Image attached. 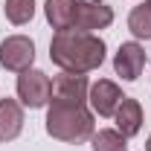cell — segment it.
<instances>
[{
  "mask_svg": "<svg viewBox=\"0 0 151 151\" xmlns=\"http://www.w3.org/2000/svg\"><path fill=\"white\" fill-rule=\"evenodd\" d=\"M50 58L67 73H90L99 70L105 61V41L93 32L64 29L50 41Z\"/></svg>",
  "mask_w": 151,
  "mask_h": 151,
  "instance_id": "6da1fadb",
  "label": "cell"
},
{
  "mask_svg": "<svg viewBox=\"0 0 151 151\" xmlns=\"http://www.w3.org/2000/svg\"><path fill=\"white\" fill-rule=\"evenodd\" d=\"M47 134L61 142H84L93 137V113L84 105L52 102L47 111Z\"/></svg>",
  "mask_w": 151,
  "mask_h": 151,
  "instance_id": "7a4b0ae2",
  "label": "cell"
},
{
  "mask_svg": "<svg viewBox=\"0 0 151 151\" xmlns=\"http://www.w3.org/2000/svg\"><path fill=\"white\" fill-rule=\"evenodd\" d=\"M18 99L26 108H44L52 99V81L41 70H23L18 76Z\"/></svg>",
  "mask_w": 151,
  "mask_h": 151,
  "instance_id": "3957f363",
  "label": "cell"
},
{
  "mask_svg": "<svg viewBox=\"0 0 151 151\" xmlns=\"http://www.w3.org/2000/svg\"><path fill=\"white\" fill-rule=\"evenodd\" d=\"M35 61V44L26 35H9L0 44V64L12 73H23L29 70Z\"/></svg>",
  "mask_w": 151,
  "mask_h": 151,
  "instance_id": "277c9868",
  "label": "cell"
},
{
  "mask_svg": "<svg viewBox=\"0 0 151 151\" xmlns=\"http://www.w3.org/2000/svg\"><path fill=\"white\" fill-rule=\"evenodd\" d=\"M113 23V9L105 0H76V20L73 29L81 32H93V29H105Z\"/></svg>",
  "mask_w": 151,
  "mask_h": 151,
  "instance_id": "5b68a950",
  "label": "cell"
},
{
  "mask_svg": "<svg viewBox=\"0 0 151 151\" xmlns=\"http://www.w3.org/2000/svg\"><path fill=\"white\" fill-rule=\"evenodd\" d=\"M90 93L87 76L84 73H64L55 76L52 81V102H67V105H84V99Z\"/></svg>",
  "mask_w": 151,
  "mask_h": 151,
  "instance_id": "8992f818",
  "label": "cell"
},
{
  "mask_svg": "<svg viewBox=\"0 0 151 151\" xmlns=\"http://www.w3.org/2000/svg\"><path fill=\"white\" fill-rule=\"evenodd\" d=\"M142 67H145V50L137 41H125L116 50V55H113V70L125 81H137L139 73H142Z\"/></svg>",
  "mask_w": 151,
  "mask_h": 151,
  "instance_id": "52a82bcc",
  "label": "cell"
},
{
  "mask_svg": "<svg viewBox=\"0 0 151 151\" xmlns=\"http://www.w3.org/2000/svg\"><path fill=\"white\" fill-rule=\"evenodd\" d=\"M87 99H90V105H93V111L99 113V116H113L116 108H119V102H122L125 96H122V90H119L116 81H111V78H99L93 87H90Z\"/></svg>",
  "mask_w": 151,
  "mask_h": 151,
  "instance_id": "ba28073f",
  "label": "cell"
},
{
  "mask_svg": "<svg viewBox=\"0 0 151 151\" xmlns=\"http://www.w3.org/2000/svg\"><path fill=\"white\" fill-rule=\"evenodd\" d=\"M116 131L122 134L125 139L128 137H137L139 134V128H142V105L137 102V99H122L119 102V108H116Z\"/></svg>",
  "mask_w": 151,
  "mask_h": 151,
  "instance_id": "9c48e42d",
  "label": "cell"
},
{
  "mask_svg": "<svg viewBox=\"0 0 151 151\" xmlns=\"http://www.w3.org/2000/svg\"><path fill=\"white\" fill-rule=\"evenodd\" d=\"M23 131V108L15 99H0V142H12Z\"/></svg>",
  "mask_w": 151,
  "mask_h": 151,
  "instance_id": "30bf717a",
  "label": "cell"
},
{
  "mask_svg": "<svg viewBox=\"0 0 151 151\" xmlns=\"http://www.w3.org/2000/svg\"><path fill=\"white\" fill-rule=\"evenodd\" d=\"M44 12H47V20H50L52 29H58V32L73 29L76 0H47V3H44Z\"/></svg>",
  "mask_w": 151,
  "mask_h": 151,
  "instance_id": "8fae6325",
  "label": "cell"
},
{
  "mask_svg": "<svg viewBox=\"0 0 151 151\" xmlns=\"http://www.w3.org/2000/svg\"><path fill=\"white\" fill-rule=\"evenodd\" d=\"M128 29H131L137 38H145L151 41V0L134 6L131 15H128Z\"/></svg>",
  "mask_w": 151,
  "mask_h": 151,
  "instance_id": "7c38bea8",
  "label": "cell"
},
{
  "mask_svg": "<svg viewBox=\"0 0 151 151\" xmlns=\"http://www.w3.org/2000/svg\"><path fill=\"white\" fill-rule=\"evenodd\" d=\"M93 151H128V139L113 128H102L93 131Z\"/></svg>",
  "mask_w": 151,
  "mask_h": 151,
  "instance_id": "4fadbf2b",
  "label": "cell"
},
{
  "mask_svg": "<svg viewBox=\"0 0 151 151\" xmlns=\"http://www.w3.org/2000/svg\"><path fill=\"white\" fill-rule=\"evenodd\" d=\"M3 12L15 26H23V23H29L35 18V0H6Z\"/></svg>",
  "mask_w": 151,
  "mask_h": 151,
  "instance_id": "5bb4252c",
  "label": "cell"
},
{
  "mask_svg": "<svg viewBox=\"0 0 151 151\" xmlns=\"http://www.w3.org/2000/svg\"><path fill=\"white\" fill-rule=\"evenodd\" d=\"M145 151H151V137H148V139H145Z\"/></svg>",
  "mask_w": 151,
  "mask_h": 151,
  "instance_id": "9a60e30c",
  "label": "cell"
}]
</instances>
